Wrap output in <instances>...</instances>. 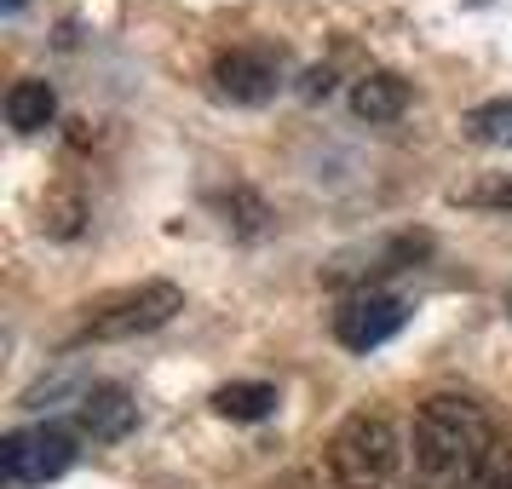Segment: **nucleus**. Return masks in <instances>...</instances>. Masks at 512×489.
Masks as SVG:
<instances>
[{
    "mask_svg": "<svg viewBox=\"0 0 512 489\" xmlns=\"http://www.w3.org/2000/svg\"><path fill=\"white\" fill-rule=\"evenodd\" d=\"M213 87L231 104H265L282 87V58L265 47H231L213 58Z\"/></svg>",
    "mask_w": 512,
    "mask_h": 489,
    "instance_id": "5",
    "label": "nucleus"
},
{
    "mask_svg": "<svg viewBox=\"0 0 512 489\" xmlns=\"http://www.w3.org/2000/svg\"><path fill=\"white\" fill-rule=\"evenodd\" d=\"M415 478L420 489H484L489 466L501 455L495 420L478 397L466 392H432L415 409Z\"/></svg>",
    "mask_w": 512,
    "mask_h": 489,
    "instance_id": "1",
    "label": "nucleus"
},
{
    "mask_svg": "<svg viewBox=\"0 0 512 489\" xmlns=\"http://www.w3.org/2000/svg\"><path fill=\"white\" fill-rule=\"evenodd\" d=\"M87 225V202H81V190H52L47 202H41V231L52 242H75Z\"/></svg>",
    "mask_w": 512,
    "mask_h": 489,
    "instance_id": "11",
    "label": "nucleus"
},
{
    "mask_svg": "<svg viewBox=\"0 0 512 489\" xmlns=\"http://www.w3.org/2000/svg\"><path fill=\"white\" fill-rule=\"evenodd\" d=\"M466 133L484 144H512V98H495V104H478L466 116Z\"/></svg>",
    "mask_w": 512,
    "mask_h": 489,
    "instance_id": "12",
    "label": "nucleus"
},
{
    "mask_svg": "<svg viewBox=\"0 0 512 489\" xmlns=\"http://www.w3.org/2000/svg\"><path fill=\"white\" fill-rule=\"evenodd\" d=\"M213 409L225 420H265L277 409V386L271 380H231V386L213 392Z\"/></svg>",
    "mask_w": 512,
    "mask_h": 489,
    "instance_id": "10",
    "label": "nucleus"
},
{
    "mask_svg": "<svg viewBox=\"0 0 512 489\" xmlns=\"http://www.w3.org/2000/svg\"><path fill=\"white\" fill-rule=\"evenodd\" d=\"M484 489H512V455H495V466H489Z\"/></svg>",
    "mask_w": 512,
    "mask_h": 489,
    "instance_id": "15",
    "label": "nucleus"
},
{
    "mask_svg": "<svg viewBox=\"0 0 512 489\" xmlns=\"http://www.w3.org/2000/svg\"><path fill=\"white\" fill-rule=\"evenodd\" d=\"M397 328H403V300H392V294H357L334 311V340L346 351L386 346Z\"/></svg>",
    "mask_w": 512,
    "mask_h": 489,
    "instance_id": "6",
    "label": "nucleus"
},
{
    "mask_svg": "<svg viewBox=\"0 0 512 489\" xmlns=\"http://www.w3.org/2000/svg\"><path fill=\"white\" fill-rule=\"evenodd\" d=\"M409 110V81L397 70H369L351 87V116L357 121H397Z\"/></svg>",
    "mask_w": 512,
    "mask_h": 489,
    "instance_id": "8",
    "label": "nucleus"
},
{
    "mask_svg": "<svg viewBox=\"0 0 512 489\" xmlns=\"http://www.w3.org/2000/svg\"><path fill=\"white\" fill-rule=\"evenodd\" d=\"M403 432H397L392 415L380 409H357L334 426L328 438V472L346 489H392L397 466H403Z\"/></svg>",
    "mask_w": 512,
    "mask_h": 489,
    "instance_id": "2",
    "label": "nucleus"
},
{
    "mask_svg": "<svg viewBox=\"0 0 512 489\" xmlns=\"http://www.w3.org/2000/svg\"><path fill=\"white\" fill-rule=\"evenodd\" d=\"M219 208H225V225H236L242 236H259L271 225V208L259 202L254 190H231V196H219Z\"/></svg>",
    "mask_w": 512,
    "mask_h": 489,
    "instance_id": "14",
    "label": "nucleus"
},
{
    "mask_svg": "<svg viewBox=\"0 0 512 489\" xmlns=\"http://www.w3.org/2000/svg\"><path fill=\"white\" fill-rule=\"evenodd\" d=\"M133 420H139V403L121 392V386H98V392H87L81 397V409H75V426H81L87 438H98V443L127 438Z\"/></svg>",
    "mask_w": 512,
    "mask_h": 489,
    "instance_id": "7",
    "label": "nucleus"
},
{
    "mask_svg": "<svg viewBox=\"0 0 512 489\" xmlns=\"http://www.w3.org/2000/svg\"><path fill=\"white\" fill-rule=\"evenodd\" d=\"M52 116H58V93H52V81L24 75V81L6 87V121H12V133H41V127H52Z\"/></svg>",
    "mask_w": 512,
    "mask_h": 489,
    "instance_id": "9",
    "label": "nucleus"
},
{
    "mask_svg": "<svg viewBox=\"0 0 512 489\" xmlns=\"http://www.w3.org/2000/svg\"><path fill=\"white\" fill-rule=\"evenodd\" d=\"M185 311V288L167 277H150V282H133L110 300H98L81 323V340H133V334H150V328L173 323Z\"/></svg>",
    "mask_w": 512,
    "mask_h": 489,
    "instance_id": "3",
    "label": "nucleus"
},
{
    "mask_svg": "<svg viewBox=\"0 0 512 489\" xmlns=\"http://www.w3.org/2000/svg\"><path fill=\"white\" fill-rule=\"evenodd\" d=\"M461 208H489V213H512V173H489L478 185H461L455 190Z\"/></svg>",
    "mask_w": 512,
    "mask_h": 489,
    "instance_id": "13",
    "label": "nucleus"
},
{
    "mask_svg": "<svg viewBox=\"0 0 512 489\" xmlns=\"http://www.w3.org/2000/svg\"><path fill=\"white\" fill-rule=\"evenodd\" d=\"M75 461V432L64 426H29V432H6L0 443V472L12 484H47Z\"/></svg>",
    "mask_w": 512,
    "mask_h": 489,
    "instance_id": "4",
    "label": "nucleus"
},
{
    "mask_svg": "<svg viewBox=\"0 0 512 489\" xmlns=\"http://www.w3.org/2000/svg\"><path fill=\"white\" fill-rule=\"evenodd\" d=\"M328 87H334V75H328V70H311V75H305V98H323Z\"/></svg>",
    "mask_w": 512,
    "mask_h": 489,
    "instance_id": "16",
    "label": "nucleus"
}]
</instances>
